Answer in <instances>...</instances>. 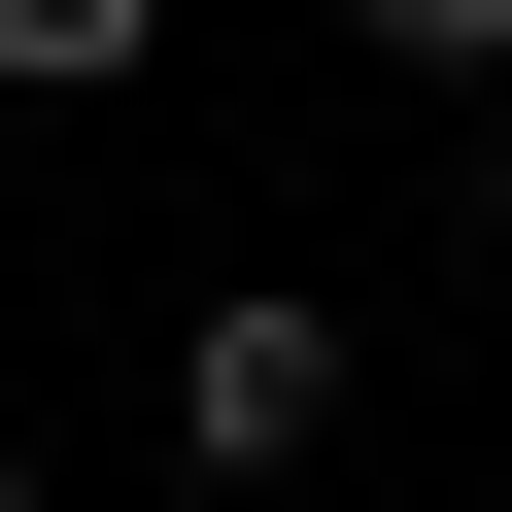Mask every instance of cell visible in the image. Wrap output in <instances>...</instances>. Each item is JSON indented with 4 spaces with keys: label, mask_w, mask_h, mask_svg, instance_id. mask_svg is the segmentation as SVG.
Returning a JSON list of instances; mask_svg holds the SVG:
<instances>
[{
    "label": "cell",
    "mask_w": 512,
    "mask_h": 512,
    "mask_svg": "<svg viewBox=\"0 0 512 512\" xmlns=\"http://www.w3.org/2000/svg\"><path fill=\"white\" fill-rule=\"evenodd\" d=\"M342 410H376V342H342V308H308V274H239V308H205V342H171V444H205V478H308V444H342Z\"/></svg>",
    "instance_id": "cell-1"
},
{
    "label": "cell",
    "mask_w": 512,
    "mask_h": 512,
    "mask_svg": "<svg viewBox=\"0 0 512 512\" xmlns=\"http://www.w3.org/2000/svg\"><path fill=\"white\" fill-rule=\"evenodd\" d=\"M171 69V0H0V103H137Z\"/></svg>",
    "instance_id": "cell-2"
},
{
    "label": "cell",
    "mask_w": 512,
    "mask_h": 512,
    "mask_svg": "<svg viewBox=\"0 0 512 512\" xmlns=\"http://www.w3.org/2000/svg\"><path fill=\"white\" fill-rule=\"evenodd\" d=\"M342 69H444V103H478V69H512V0H342Z\"/></svg>",
    "instance_id": "cell-3"
},
{
    "label": "cell",
    "mask_w": 512,
    "mask_h": 512,
    "mask_svg": "<svg viewBox=\"0 0 512 512\" xmlns=\"http://www.w3.org/2000/svg\"><path fill=\"white\" fill-rule=\"evenodd\" d=\"M0 512H35V444H0Z\"/></svg>",
    "instance_id": "cell-4"
}]
</instances>
